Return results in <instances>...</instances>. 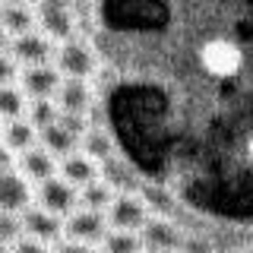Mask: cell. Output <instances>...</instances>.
<instances>
[{"instance_id": "cell-18", "label": "cell", "mask_w": 253, "mask_h": 253, "mask_svg": "<svg viewBox=\"0 0 253 253\" xmlns=\"http://www.w3.org/2000/svg\"><path fill=\"white\" fill-rule=\"evenodd\" d=\"M0 29L10 38L22 35V32L35 29V16H32V6H16V3H0Z\"/></svg>"}, {"instance_id": "cell-19", "label": "cell", "mask_w": 253, "mask_h": 253, "mask_svg": "<svg viewBox=\"0 0 253 253\" xmlns=\"http://www.w3.org/2000/svg\"><path fill=\"white\" fill-rule=\"evenodd\" d=\"M98 250L101 253H142V244H139L136 231H114V228H108L105 237L98 241Z\"/></svg>"}, {"instance_id": "cell-5", "label": "cell", "mask_w": 253, "mask_h": 253, "mask_svg": "<svg viewBox=\"0 0 253 253\" xmlns=\"http://www.w3.org/2000/svg\"><path fill=\"white\" fill-rule=\"evenodd\" d=\"M101 215H105L108 228H114V231H139L149 218V206L142 203V196L114 193V200L108 203V209Z\"/></svg>"}, {"instance_id": "cell-29", "label": "cell", "mask_w": 253, "mask_h": 253, "mask_svg": "<svg viewBox=\"0 0 253 253\" xmlns=\"http://www.w3.org/2000/svg\"><path fill=\"white\" fill-rule=\"evenodd\" d=\"M0 3H16V6H32L35 0H0Z\"/></svg>"}, {"instance_id": "cell-20", "label": "cell", "mask_w": 253, "mask_h": 253, "mask_svg": "<svg viewBox=\"0 0 253 253\" xmlns=\"http://www.w3.org/2000/svg\"><path fill=\"white\" fill-rule=\"evenodd\" d=\"M79 146H83V155H89L92 162H108L111 152H114V142H111L108 133L92 130V126L79 136Z\"/></svg>"}, {"instance_id": "cell-14", "label": "cell", "mask_w": 253, "mask_h": 253, "mask_svg": "<svg viewBox=\"0 0 253 253\" xmlns=\"http://www.w3.org/2000/svg\"><path fill=\"white\" fill-rule=\"evenodd\" d=\"M95 177H101V168H98V162H92L89 155L70 152V155L60 158V180H67L70 187L79 190V187H85Z\"/></svg>"}, {"instance_id": "cell-22", "label": "cell", "mask_w": 253, "mask_h": 253, "mask_svg": "<svg viewBox=\"0 0 253 253\" xmlns=\"http://www.w3.org/2000/svg\"><path fill=\"white\" fill-rule=\"evenodd\" d=\"M26 121L35 126V130H44V126H51L57 121V108H54L51 98H29L26 101Z\"/></svg>"}, {"instance_id": "cell-25", "label": "cell", "mask_w": 253, "mask_h": 253, "mask_svg": "<svg viewBox=\"0 0 253 253\" xmlns=\"http://www.w3.org/2000/svg\"><path fill=\"white\" fill-rule=\"evenodd\" d=\"M51 253H101L98 247H92V244H76V241H57L51 247Z\"/></svg>"}, {"instance_id": "cell-15", "label": "cell", "mask_w": 253, "mask_h": 253, "mask_svg": "<svg viewBox=\"0 0 253 253\" xmlns=\"http://www.w3.org/2000/svg\"><path fill=\"white\" fill-rule=\"evenodd\" d=\"M0 142H3L13 155H19V152H26V149H32L38 142V130L26 117H16V121H6L0 126Z\"/></svg>"}, {"instance_id": "cell-1", "label": "cell", "mask_w": 253, "mask_h": 253, "mask_svg": "<svg viewBox=\"0 0 253 253\" xmlns=\"http://www.w3.org/2000/svg\"><path fill=\"white\" fill-rule=\"evenodd\" d=\"M32 16H35V29L54 44L76 35V16L70 0H35Z\"/></svg>"}, {"instance_id": "cell-31", "label": "cell", "mask_w": 253, "mask_h": 253, "mask_svg": "<svg viewBox=\"0 0 253 253\" xmlns=\"http://www.w3.org/2000/svg\"><path fill=\"white\" fill-rule=\"evenodd\" d=\"M142 253H146V250H142Z\"/></svg>"}, {"instance_id": "cell-7", "label": "cell", "mask_w": 253, "mask_h": 253, "mask_svg": "<svg viewBox=\"0 0 253 253\" xmlns=\"http://www.w3.org/2000/svg\"><path fill=\"white\" fill-rule=\"evenodd\" d=\"M38 209H44V212H51V215H70V212L76 209V187H70L67 180H60L57 174L54 177H47L38 184Z\"/></svg>"}, {"instance_id": "cell-17", "label": "cell", "mask_w": 253, "mask_h": 253, "mask_svg": "<svg viewBox=\"0 0 253 253\" xmlns=\"http://www.w3.org/2000/svg\"><path fill=\"white\" fill-rule=\"evenodd\" d=\"M38 142H42V149L47 155H54V158H63V155H70V152H76V136H70L63 126L54 121L51 126H44V130H38Z\"/></svg>"}, {"instance_id": "cell-6", "label": "cell", "mask_w": 253, "mask_h": 253, "mask_svg": "<svg viewBox=\"0 0 253 253\" xmlns=\"http://www.w3.org/2000/svg\"><path fill=\"white\" fill-rule=\"evenodd\" d=\"M6 54H10V60L16 67H38V63H51L54 42H47L38 29H32V32H22V35L10 38Z\"/></svg>"}, {"instance_id": "cell-30", "label": "cell", "mask_w": 253, "mask_h": 253, "mask_svg": "<svg viewBox=\"0 0 253 253\" xmlns=\"http://www.w3.org/2000/svg\"><path fill=\"white\" fill-rule=\"evenodd\" d=\"M0 253H10V247H6V244H0Z\"/></svg>"}, {"instance_id": "cell-32", "label": "cell", "mask_w": 253, "mask_h": 253, "mask_svg": "<svg viewBox=\"0 0 253 253\" xmlns=\"http://www.w3.org/2000/svg\"><path fill=\"white\" fill-rule=\"evenodd\" d=\"M0 126H3V124H0Z\"/></svg>"}, {"instance_id": "cell-3", "label": "cell", "mask_w": 253, "mask_h": 253, "mask_svg": "<svg viewBox=\"0 0 253 253\" xmlns=\"http://www.w3.org/2000/svg\"><path fill=\"white\" fill-rule=\"evenodd\" d=\"M200 63L209 76L215 79H228V76H237L244 67V51L237 47L231 38H209L203 47H200Z\"/></svg>"}, {"instance_id": "cell-26", "label": "cell", "mask_w": 253, "mask_h": 253, "mask_svg": "<svg viewBox=\"0 0 253 253\" xmlns=\"http://www.w3.org/2000/svg\"><path fill=\"white\" fill-rule=\"evenodd\" d=\"M16 76H19V67L10 60V54H0V85H10V83H16Z\"/></svg>"}, {"instance_id": "cell-21", "label": "cell", "mask_w": 253, "mask_h": 253, "mask_svg": "<svg viewBox=\"0 0 253 253\" xmlns=\"http://www.w3.org/2000/svg\"><path fill=\"white\" fill-rule=\"evenodd\" d=\"M26 114V95L19 92V85H0V124L16 121Z\"/></svg>"}, {"instance_id": "cell-13", "label": "cell", "mask_w": 253, "mask_h": 253, "mask_svg": "<svg viewBox=\"0 0 253 253\" xmlns=\"http://www.w3.org/2000/svg\"><path fill=\"white\" fill-rule=\"evenodd\" d=\"M13 168L22 174V177L29 180V184H42V180L47 177H54V171H57V158L54 155H47L42 146H32L26 149V152H19V158L13 162Z\"/></svg>"}, {"instance_id": "cell-10", "label": "cell", "mask_w": 253, "mask_h": 253, "mask_svg": "<svg viewBox=\"0 0 253 253\" xmlns=\"http://www.w3.org/2000/svg\"><path fill=\"white\" fill-rule=\"evenodd\" d=\"M32 206V184L16 168L0 171V212H16Z\"/></svg>"}, {"instance_id": "cell-24", "label": "cell", "mask_w": 253, "mask_h": 253, "mask_svg": "<svg viewBox=\"0 0 253 253\" xmlns=\"http://www.w3.org/2000/svg\"><path fill=\"white\" fill-rule=\"evenodd\" d=\"M10 253H51V247H47V244H42V241H32V237L22 234L19 241L10 247Z\"/></svg>"}, {"instance_id": "cell-27", "label": "cell", "mask_w": 253, "mask_h": 253, "mask_svg": "<svg viewBox=\"0 0 253 253\" xmlns=\"http://www.w3.org/2000/svg\"><path fill=\"white\" fill-rule=\"evenodd\" d=\"M13 162H16V158H13V152H10V149L3 146V142H0V171L13 168Z\"/></svg>"}, {"instance_id": "cell-28", "label": "cell", "mask_w": 253, "mask_h": 253, "mask_svg": "<svg viewBox=\"0 0 253 253\" xmlns=\"http://www.w3.org/2000/svg\"><path fill=\"white\" fill-rule=\"evenodd\" d=\"M6 44H10V35H6V32H3V29H0V54H3V51H6Z\"/></svg>"}, {"instance_id": "cell-23", "label": "cell", "mask_w": 253, "mask_h": 253, "mask_svg": "<svg viewBox=\"0 0 253 253\" xmlns=\"http://www.w3.org/2000/svg\"><path fill=\"white\" fill-rule=\"evenodd\" d=\"M22 237V221L16 212H0V244L13 247L16 241Z\"/></svg>"}, {"instance_id": "cell-11", "label": "cell", "mask_w": 253, "mask_h": 253, "mask_svg": "<svg viewBox=\"0 0 253 253\" xmlns=\"http://www.w3.org/2000/svg\"><path fill=\"white\" fill-rule=\"evenodd\" d=\"M22 221V234L32 237V241H42V244H57L60 241V218L51 215V212L38 209V206H29V209L19 212Z\"/></svg>"}, {"instance_id": "cell-4", "label": "cell", "mask_w": 253, "mask_h": 253, "mask_svg": "<svg viewBox=\"0 0 253 253\" xmlns=\"http://www.w3.org/2000/svg\"><path fill=\"white\" fill-rule=\"evenodd\" d=\"M108 231V221L101 212H92V209H76L70 215L60 218V241H76V244H92L98 247V241L105 237Z\"/></svg>"}, {"instance_id": "cell-16", "label": "cell", "mask_w": 253, "mask_h": 253, "mask_svg": "<svg viewBox=\"0 0 253 253\" xmlns=\"http://www.w3.org/2000/svg\"><path fill=\"white\" fill-rule=\"evenodd\" d=\"M111 200H114V187H111L105 177H95V180H89L85 187L76 190V206H79V209L105 212Z\"/></svg>"}, {"instance_id": "cell-12", "label": "cell", "mask_w": 253, "mask_h": 253, "mask_svg": "<svg viewBox=\"0 0 253 253\" xmlns=\"http://www.w3.org/2000/svg\"><path fill=\"white\" fill-rule=\"evenodd\" d=\"M51 101L57 108V114H85L92 105V89L85 79H60Z\"/></svg>"}, {"instance_id": "cell-8", "label": "cell", "mask_w": 253, "mask_h": 253, "mask_svg": "<svg viewBox=\"0 0 253 253\" xmlns=\"http://www.w3.org/2000/svg\"><path fill=\"white\" fill-rule=\"evenodd\" d=\"M19 92L29 98H51L60 85V73L54 70V63H38V67H19Z\"/></svg>"}, {"instance_id": "cell-2", "label": "cell", "mask_w": 253, "mask_h": 253, "mask_svg": "<svg viewBox=\"0 0 253 253\" xmlns=\"http://www.w3.org/2000/svg\"><path fill=\"white\" fill-rule=\"evenodd\" d=\"M51 63L63 79H89L95 73V51L73 35V38H67V42L54 44Z\"/></svg>"}, {"instance_id": "cell-9", "label": "cell", "mask_w": 253, "mask_h": 253, "mask_svg": "<svg viewBox=\"0 0 253 253\" xmlns=\"http://www.w3.org/2000/svg\"><path fill=\"white\" fill-rule=\"evenodd\" d=\"M136 234H139L142 250H149V253H174L180 247V231L168 218H146V225Z\"/></svg>"}]
</instances>
